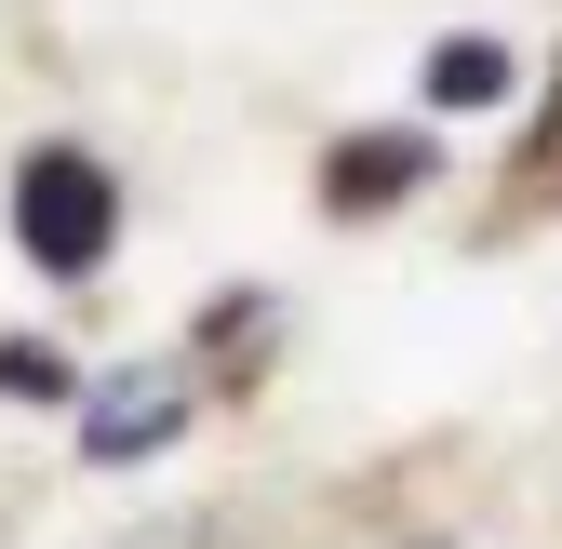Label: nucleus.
<instances>
[{"label": "nucleus", "instance_id": "nucleus-5", "mask_svg": "<svg viewBox=\"0 0 562 549\" xmlns=\"http://www.w3.org/2000/svg\"><path fill=\"white\" fill-rule=\"evenodd\" d=\"M0 389H27V402H54V389H67V362H54V349H27V335H0Z\"/></svg>", "mask_w": 562, "mask_h": 549}, {"label": "nucleus", "instance_id": "nucleus-3", "mask_svg": "<svg viewBox=\"0 0 562 549\" xmlns=\"http://www.w3.org/2000/svg\"><path fill=\"white\" fill-rule=\"evenodd\" d=\"M175 416H188L175 376H121V389H94V456H148V442H175Z\"/></svg>", "mask_w": 562, "mask_h": 549}, {"label": "nucleus", "instance_id": "nucleus-4", "mask_svg": "<svg viewBox=\"0 0 562 549\" xmlns=\"http://www.w3.org/2000/svg\"><path fill=\"white\" fill-rule=\"evenodd\" d=\"M509 94V54L496 41H442L429 54V108H496Z\"/></svg>", "mask_w": 562, "mask_h": 549}, {"label": "nucleus", "instance_id": "nucleus-1", "mask_svg": "<svg viewBox=\"0 0 562 549\" xmlns=\"http://www.w3.org/2000/svg\"><path fill=\"white\" fill-rule=\"evenodd\" d=\"M14 242L54 268V282H81V268L121 242V188H108V161H94V148H27V161H14Z\"/></svg>", "mask_w": 562, "mask_h": 549}, {"label": "nucleus", "instance_id": "nucleus-2", "mask_svg": "<svg viewBox=\"0 0 562 549\" xmlns=\"http://www.w3.org/2000/svg\"><path fill=\"white\" fill-rule=\"evenodd\" d=\"M415 175H429V134H362V148H335L322 201H335V215H375V201H402Z\"/></svg>", "mask_w": 562, "mask_h": 549}]
</instances>
